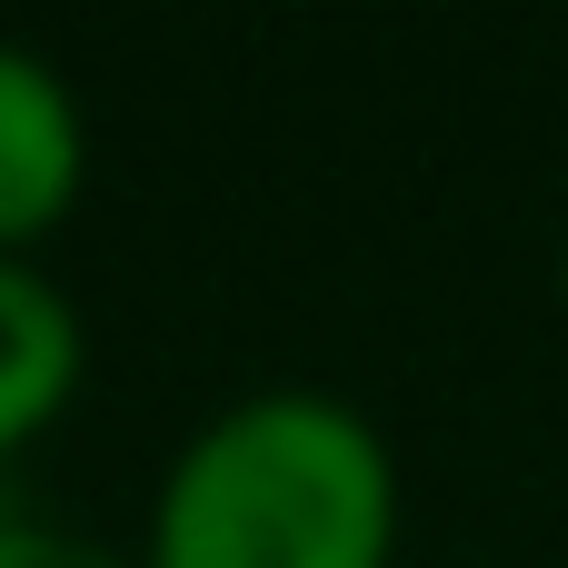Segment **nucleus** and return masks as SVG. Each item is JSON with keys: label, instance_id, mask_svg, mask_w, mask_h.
Returning <instances> with one entry per match:
<instances>
[{"label": "nucleus", "instance_id": "7ed1b4c3", "mask_svg": "<svg viewBox=\"0 0 568 568\" xmlns=\"http://www.w3.org/2000/svg\"><path fill=\"white\" fill-rule=\"evenodd\" d=\"M80 369H90V329L70 290L40 260H0V469L70 419Z\"/></svg>", "mask_w": 568, "mask_h": 568}, {"label": "nucleus", "instance_id": "f03ea898", "mask_svg": "<svg viewBox=\"0 0 568 568\" xmlns=\"http://www.w3.org/2000/svg\"><path fill=\"white\" fill-rule=\"evenodd\" d=\"M90 190V120L60 60L0 40V260H40V240Z\"/></svg>", "mask_w": 568, "mask_h": 568}, {"label": "nucleus", "instance_id": "f257e3e1", "mask_svg": "<svg viewBox=\"0 0 568 568\" xmlns=\"http://www.w3.org/2000/svg\"><path fill=\"white\" fill-rule=\"evenodd\" d=\"M140 568H399V449L310 379L210 409L160 489Z\"/></svg>", "mask_w": 568, "mask_h": 568}, {"label": "nucleus", "instance_id": "20e7f679", "mask_svg": "<svg viewBox=\"0 0 568 568\" xmlns=\"http://www.w3.org/2000/svg\"><path fill=\"white\" fill-rule=\"evenodd\" d=\"M0 568H140V549H110L60 519H0Z\"/></svg>", "mask_w": 568, "mask_h": 568}, {"label": "nucleus", "instance_id": "39448f33", "mask_svg": "<svg viewBox=\"0 0 568 568\" xmlns=\"http://www.w3.org/2000/svg\"><path fill=\"white\" fill-rule=\"evenodd\" d=\"M559 300H568V250H559Z\"/></svg>", "mask_w": 568, "mask_h": 568}]
</instances>
